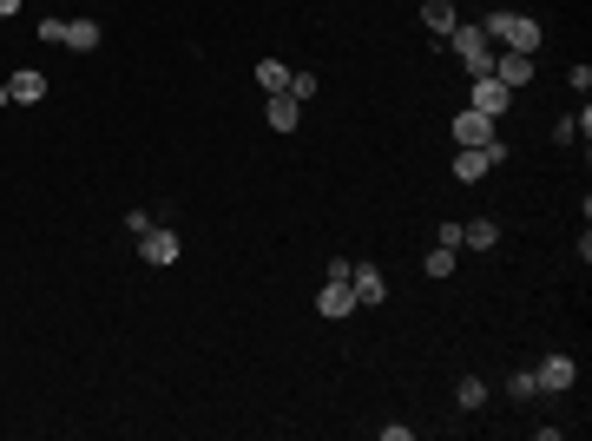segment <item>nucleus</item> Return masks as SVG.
<instances>
[{"label": "nucleus", "instance_id": "obj_1", "mask_svg": "<svg viewBox=\"0 0 592 441\" xmlns=\"http://www.w3.org/2000/svg\"><path fill=\"white\" fill-rule=\"evenodd\" d=\"M481 33L487 40H494V47H507V53H540V20H527V14H507V7H500V14H487L481 20Z\"/></svg>", "mask_w": 592, "mask_h": 441}, {"label": "nucleus", "instance_id": "obj_2", "mask_svg": "<svg viewBox=\"0 0 592 441\" xmlns=\"http://www.w3.org/2000/svg\"><path fill=\"white\" fill-rule=\"evenodd\" d=\"M448 47H454V60L468 66L474 79H487V73H494V40H487L481 27H454V33H448Z\"/></svg>", "mask_w": 592, "mask_h": 441}, {"label": "nucleus", "instance_id": "obj_3", "mask_svg": "<svg viewBox=\"0 0 592 441\" xmlns=\"http://www.w3.org/2000/svg\"><path fill=\"white\" fill-rule=\"evenodd\" d=\"M500 158H514V152H507V139H494V145H461V158H454V178H461V185H481Z\"/></svg>", "mask_w": 592, "mask_h": 441}, {"label": "nucleus", "instance_id": "obj_4", "mask_svg": "<svg viewBox=\"0 0 592 441\" xmlns=\"http://www.w3.org/2000/svg\"><path fill=\"white\" fill-rule=\"evenodd\" d=\"M178 257H185V244H178V231H165V224H152V231L139 237V264H152V270H172Z\"/></svg>", "mask_w": 592, "mask_h": 441}, {"label": "nucleus", "instance_id": "obj_5", "mask_svg": "<svg viewBox=\"0 0 592 441\" xmlns=\"http://www.w3.org/2000/svg\"><path fill=\"white\" fill-rule=\"evenodd\" d=\"M533 382H540V395H560V389H573V382H579V363L566 356V349H553V356L533 363Z\"/></svg>", "mask_w": 592, "mask_h": 441}, {"label": "nucleus", "instance_id": "obj_6", "mask_svg": "<svg viewBox=\"0 0 592 441\" xmlns=\"http://www.w3.org/2000/svg\"><path fill=\"white\" fill-rule=\"evenodd\" d=\"M356 290H349V277H323V290H316V316H329V323H343V316H356Z\"/></svg>", "mask_w": 592, "mask_h": 441}, {"label": "nucleus", "instance_id": "obj_7", "mask_svg": "<svg viewBox=\"0 0 592 441\" xmlns=\"http://www.w3.org/2000/svg\"><path fill=\"white\" fill-rule=\"evenodd\" d=\"M454 145H494L500 139V132H494V119H487V112H474V106H461V112H454Z\"/></svg>", "mask_w": 592, "mask_h": 441}, {"label": "nucleus", "instance_id": "obj_8", "mask_svg": "<svg viewBox=\"0 0 592 441\" xmlns=\"http://www.w3.org/2000/svg\"><path fill=\"white\" fill-rule=\"evenodd\" d=\"M533 73H540V66H533V53H494V79L507 86V93L533 86Z\"/></svg>", "mask_w": 592, "mask_h": 441}, {"label": "nucleus", "instance_id": "obj_9", "mask_svg": "<svg viewBox=\"0 0 592 441\" xmlns=\"http://www.w3.org/2000/svg\"><path fill=\"white\" fill-rule=\"evenodd\" d=\"M349 290H356V303H362V310H375V303L389 297V277H382L375 264H356V270H349Z\"/></svg>", "mask_w": 592, "mask_h": 441}, {"label": "nucleus", "instance_id": "obj_10", "mask_svg": "<svg viewBox=\"0 0 592 441\" xmlns=\"http://www.w3.org/2000/svg\"><path fill=\"white\" fill-rule=\"evenodd\" d=\"M264 119H270V132H296V126H303V99L264 93Z\"/></svg>", "mask_w": 592, "mask_h": 441}, {"label": "nucleus", "instance_id": "obj_11", "mask_svg": "<svg viewBox=\"0 0 592 441\" xmlns=\"http://www.w3.org/2000/svg\"><path fill=\"white\" fill-rule=\"evenodd\" d=\"M507 106H514V93H507V86H500L494 73H487V79H474V112H487V119L500 126V112H507Z\"/></svg>", "mask_w": 592, "mask_h": 441}, {"label": "nucleus", "instance_id": "obj_12", "mask_svg": "<svg viewBox=\"0 0 592 441\" xmlns=\"http://www.w3.org/2000/svg\"><path fill=\"white\" fill-rule=\"evenodd\" d=\"M7 99H14V106H40V99H47V73H33V66H20V73L7 79Z\"/></svg>", "mask_w": 592, "mask_h": 441}, {"label": "nucleus", "instance_id": "obj_13", "mask_svg": "<svg viewBox=\"0 0 592 441\" xmlns=\"http://www.w3.org/2000/svg\"><path fill=\"white\" fill-rule=\"evenodd\" d=\"M421 27H428V33H441V40H448V33L461 27V14H454V0H421Z\"/></svg>", "mask_w": 592, "mask_h": 441}, {"label": "nucleus", "instance_id": "obj_14", "mask_svg": "<svg viewBox=\"0 0 592 441\" xmlns=\"http://www.w3.org/2000/svg\"><path fill=\"white\" fill-rule=\"evenodd\" d=\"M99 40H106L99 20H66V40H60V47L66 53H99Z\"/></svg>", "mask_w": 592, "mask_h": 441}, {"label": "nucleus", "instance_id": "obj_15", "mask_svg": "<svg viewBox=\"0 0 592 441\" xmlns=\"http://www.w3.org/2000/svg\"><path fill=\"white\" fill-rule=\"evenodd\" d=\"M494 244H500V224H494V218L461 224V251H494Z\"/></svg>", "mask_w": 592, "mask_h": 441}, {"label": "nucleus", "instance_id": "obj_16", "mask_svg": "<svg viewBox=\"0 0 592 441\" xmlns=\"http://www.w3.org/2000/svg\"><path fill=\"white\" fill-rule=\"evenodd\" d=\"M257 86H264V93H290V66L283 60H257Z\"/></svg>", "mask_w": 592, "mask_h": 441}, {"label": "nucleus", "instance_id": "obj_17", "mask_svg": "<svg viewBox=\"0 0 592 441\" xmlns=\"http://www.w3.org/2000/svg\"><path fill=\"white\" fill-rule=\"evenodd\" d=\"M421 270H428V277H454V270H461V251H448V244H435V251L421 257Z\"/></svg>", "mask_w": 592, "mask_h": 441}, {"label": "nucleus", "instance_id": "obj_18", "mask_svg": "<svg viewBox=\"0 0 592 441\" xmlns=\"http://www.w3.org/2000/svg\"><path fill=\"white\" fill-rule=\"evenodd\" d=\"M507 395H514V402H533V395H540V382H533V369H514V376H507Z\"/></svg>", "mask_w": 592, "mask_h": 441}, {"label": "nucleus", "instance_id": "obj_19", "mask_svg": "<svg viewBox=\"0 0 592 441\" xmlns=\"http://www.w3.org/2000/svg\"><path fill=\"white\" fill-rule=\"evenodd\" d=\"M454 402H461V409H481V402H487V382H481V376H468L461 389H454Z\"/></svg>", "mask_w": 592, "mask_h": 441}, {"label": "nucleus", "instance_id": "obj_20", "mask_svg": "<svg viewBox=\"0 0 592 441\" xmlns=\"http://www.w3.org/2000/svg\"><path fill=\"white\" fill-rule=\"evenodd\" d=\"M40 40H47V47H60V40H66V20L47 14V20H40Z\"/></svg>", "mask_w": 592, "mask_h": 441}, {"label": "nucleus", "instance_id": "obj_21", "mask_svg": "<svg viewBox=\"0 0 592 441\" xmlns=\"http://www.w3.org/2000/svg\"><path fill=\"white\" fill-rule=\"evenodd\" d=\"M566 86H573V93H586V86H592V66L573 60V66H566Z\"/></svg>", "mask_w": 592, "mask_h": 441}, {"label": "nucleus", "instance_id": "obj_22", "mask_svg": "<svg viewBox=\"0 0 592 441\" xmlns=\"http://www.w3.org/2000/svg\"><path fill=\"white\" fill-rule=\"evenodd\" d=\"M290 99H316V73H290Z\"/></svg>", "mask_w": 592, "mask_h": 441}, {"label": "nucleus", "instance_id": "obj_23", "mask_svg": "<svg viewBox=\"0 0 592 441\" xmlns=\"http://www.w3.org/2000/svg\"><path fill=\"white\" fill-rule=\"evenodd\" d=\"M20 7H27V0H0V20H14Z\"/></svg>", "mask_w": 592, "mask_h": 441}, {"label": "nucleus", "instance_id": "obj_24", "mask_svg": "<svg viewBox=\"0 0 592 441\" xmlns=\"http://www.w3.org/2000/svg\"><path fill=\"white\" fill-rule=\"evenodd\" d=\"M0 106H14V99H7V86H0Z\"/></svg>", "mask_w": 592, "mask_h": 441}]
</instances>
